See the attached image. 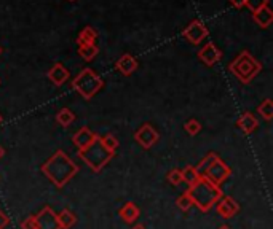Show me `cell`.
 Listing matches in <instances>:
<instances>
[{
	"label": "cell",
	"instance_id": "cell-1",
	"mask_svg": "<svg viewBox=\"0 0 273 229\" xmlns=\"http://www.w3.org/2000/svg\"><path fill=\"white\" fill-rule=\"evenodd\" d=\"M42 172L56 188H64L79 173V166L62 150H56L42 166Z\"/></svg>",
	"mask_w": 273,
	"mask_h": 229
},
{
	"label": "cell",
	"instance_id": "cell-2",
	"mask_svg": "<svg viewBox=\"0 0 273 229\" xmlns=\"http://www.w3.org/2000/svg\"><path fill=\"white\" fill-rule=\"evenodd\" d=\"M187 193L193 202V206H197L201 212H210L216 206V202L222 197L220 186L211 183L204 177H200L197 183L189 186Z\"/></svg>",
	"mask_w": 273,
	"mask_h": 229
},
{
	"label": "cell",
	"instance_id": "cell-3",
	"mask_svg": "<svg viewBox=\"0 0 273 229\" xmlns=\"http://www.w3.org/2000/svg\"><path fill=\"white\" fill-rule=\"evenodd\" d=\"M262 64L259 62L249 51H241L240 55L229 64V72L235 75L243 85H249L261 73Z\"/></svg>",
	"mask_w": 273,
	"mask_h": 229
},
{
	"label": "cell",
	"instance_id": "cell-4",
	"mask_svg": "<svg viewBox=\"0 0 273 229\" xmlns=\"http://www.w3.org/2000/svg\"><path fill=\"white\" fill-rule=\"evenodd\" d=\"M102 86H104V80L93 69H83L72 80V88L75 89V92H79L86 100L93 99L102 89Z\"/></svg>",
	"mask_w": 273,
	"mask_h": 229
},
{
	"label": "cell",
	"instance_id": "cell-5",
	"mask_svg": "<svg viewBox=\"0 0 273 229\" xmlns=\"http://www.w3.org/2000/svg\"><path fill=\"white\" fill-rule=\"evenodd\" d=\"M115 155L107 151L106 148L101 145L99 140H96L91 146H88L86 150L79 151V158L83 161V163L93 170V172H101L104 167L107 166L109 161L113 158Z\"/></svg>",
	"mask_w": 273,
	"mask_h": 229
},
{
	"label": "cell",
	"instance_id": "cell-6",
	"mask_svg": "<svg viewBox=\"0 0 273 229\" xmlns=\"http://www.w3.org/2000/svg\"><path fill=\"white\" fill-rule=\"evenodd\" d=\"M230 175H232V169L224 163L222 159L219 158L216 163L201 175V177H204V179L210 180L211 183L220 186V185H222V183L230 177Z\"/></svg>",
	"mask_w": 273,
	"mask_h": 229
},
{
	"label": "cell",
	"instance_id": "cell-7",
	"mask_svg": "<svg viewBox=\"0 0 273 229\" xmlns=\"http://www.w3.org/2000/svg\"><path fill=\"white\" fill-rule=\"evenodd\" d=\"M134 140L144 148V150H149V148H152L160 140V134L150 123H146L134 132Z\"/></svg>",
	"mask_w": 273,
	"mask_h": 229
},
{
	"label": "cell",
	"instance_id": "cell-8",
	"mask_svg": "<svg viewBox=\"0 0 273 229\" xmlns=\"http://www.w3.org/2000/svg\"><path fill=\"white\" fill-rule=\"evenodd\" d=\"M182 35H184L192 45H200L203 40L210 35V31H208V28L201 21L195 19L187 26L184 31H182Z\"/></svg>",
	"mask_w": 273,
	"mask_h": 229
},
{
	"label": "cell",
	"instance_id": "cell-9",
	"mask_svg": "<svg viewBox=\"0 0 273 229\" xmlns=\"http://www.w3.org/2000/svg\"><path fill=\"white\" fill-rule=\"evenodd\" d=\"M99 137L101 136H98L96 132H93L89 128H82V129H79L77 131L74 136H72V142H74V145L79 148V151H83V150H86L88 146H91L93 145L96 140H99Z\"/></svg>",
	"mask_w": 273,
	"mask_h": 229
},
{
	"label": "cell",
	"instance_id": "cell-10",
	"mask_svg": "<svg viewBox=\"0 0 273 229\" xmlns=\"http://www.w3.org/2000/svg\"><path fill=\"white\" fill-rule=\"evenodd\" d=\"M216 210L222 218H232L240 212V204L230 196H222L216 202Z\"/></svg>",
	"mask_w": 273,
	"mask_h": 229
},
{
	"label": "cell",
	"instance_id": "cell-11",
	"mask_svg": "<svg viewBox=\"0 0 273 229\" xmlns=\"http://www.w3.org/2000/svg\"><path fill=\"white\" fill-rule=\"evenodd\" d=\"M35 221H37V229H59L56 213L48 206L35 215Z\"/></svg>",
	"mask_w": 273,
	"mask_h": 229
},
{
	"label": "cell",
	"instance_id": "cell-12",
	"mask_svg": "<svg viewBox=\"0 0 273 229\" xmlns=\"http://www.w3.org/2000/svg\"><path fill=\"white\" fill-rule=\"evenodd\" d=\"M198 58L200 61L208 65V67H213L216 62H219L222 59V51H220L213 42H208L200 51H198Z\"/></svg>",
	"mask_w": 273,
	"mask_h": 229
},
{
	"label": "cell",
	"instance_id": "cell-13",
	"mask_svg": "<svg viewBox=\"0 0 273 229\" xmlns=\"http://www.w3.org/2000/svg\"><path fill=\"white\" fill-rule=\"evenodd\" d=\"M47 77H48V80H50V82L53 83L55 86H62V85L69 80L71 73H69V70H67L61 62H56V64L47 72Z\"/></svg>",
	"mask_w": 273,
	"mask_h": 229
},
{
	"label": "cell",
	"instance_id": "cell-14",
	"mask_svg": "<svg viewBox=\"0 0 273 229\" xmlns=\"http://www.w3.org/2000/svg\"><path fill=\"white\" fill-rule=\"evenodd\" d=\"M138 67H139V64H138L136 58H133L131 55H128V53H125V55L115 64V69L119 70L123 77L133 75L138 70Z\"/></svg>",
	"mask_w": 273,
	"mask_h": 229
},
{
	"label": "cell",
	"instance_id": "cell-15",
	"mask_svg": "<svg viewBox=\"0 0 273 229\" xmlns=\"http://www.w3.org/2000/svg\"><path fill=\"white\" fill-rule=\"evenodd\" d=\"M237 126L241 129V132L244 134V136H249V134H253L257 126H259V119L251 113V112H246L243 113L238 121H237Z\"/></svg>",
	"mask_w": 273,
	"mask_h": 229
},
{
	"label": "cell",
	"instance_id": "cell-16",
	"mask_svg": "<svg viewBox=\"0 0 273 229\" xmlns=\"http://www.w3.org/2000/svg\"><path fill=\"white\" fill-rule=\"evenodd\" d=\"M253 21L259 26L261 29L270 28V24L273 22V11L268 5L262 7L261 10H257L253 13Z\"/></svg>",
	"mask_w": 273,
	"mask_h": 229
},
{
	"label": "cell",
	"instance_id": "cell-17",
	"mask_svg": "<svg viewBox=\"0 0 273 229\" xmlns=\"http://www.w3.org/2000/svg\"><path fill=\"white\" fill-rule=\"evenodd\" d=\"M119 215H120L125 223H134L139 218L141 210H139V207L134 204V202L129 200V202H125L123 207L119 210Z\"/></svg>",
	"mask_w": 273,
	"mask_h": 229
},
{
	"label": "cell",
	"instance_id": "cell-18",
	"mask_svg": "<svg viewBox=\"0 0 273 229\" xmlns=\"http://www.w3.org/2000/svg\"><path fill=\"white\" fill-rule=\"evenodd\" d=\"M56 220H58L59 229H71L77 224V215L69 209H64L56 215Z\"/></svg>",
	"mask_w": 273,
	"mask_h": 229
},
{
	"label": "cell",
	"instance_id": "cell-19",
	"mask_svg": "<svg viewBox=\"0 0 273 229\" xmlns=\"http://www.w3.org/2000/svg\"><path fill=\"white\" fill-rule=\"evenodd\" d=\"M96 40H98V31L91 28V26H86V28H83L82 32L79 34L77 43H79V46H82V45H96Z\"/></svg>",
	"mask_w": 273,
	"mask_h": 229
},
{
	"label": "cell",
	"instance_id": "cell-20",
	"mask_svg": "<svg viewBox=\"0 0 273 229\" xmlns=\"http://www.w3.org/2000/svg\"><path fill=\"white\" fill-rule=\"evenodd\" d=\"M75 121V115L72 110L69 109H61L58 113H56V123L61 124L62 128H69L72 123Z\"/></svg>",
	"mask_w": 273,
	"mask_h": 229
},
{
	"label": "cell",
	"instance_id": "cell-21",
	"mask_svg": "<svg viewBox=\"0 0 273 229\" xmlns=\"http://www.w3.org/2000/svg\"><path fill=\"white\" fill-rule=\"evenodd\" d=\"M180 173H182V182H186L189 186H192V185H195L198 180H200V172L195 169L193 166H187L184 170H180Z\"/></svg>",
	"mask_w": 273,
	"mask_h": 229
},
{
	"label": "cell",
	"instance_id": "cell-22",
	"mask_svg": "<svg viewBox=\"0 0 273 229\" xmlns=\"http://www.w3.org/2000/svg\"><path fill=\"white\" fill-rule=\"evenodd\" d=\"M257 113L261 115L265 121H271V118H273V100L264 99L261 102V105L257 107Z\"/></svg>",
	"mask_w": 273,
	"mask_h": 229
},
{
	"label": "cell",
	"instance_id": "cell-23",
	"mask_svg": "<svg viewBox=\"0 0 273 229\" xmlns=\"http://www.w3.org/2000/svg\"><path fill=\"white\" fill-rule=\"evenodd\" d=\"M99 142H101V145L106 148L107 151H110L113 155L117 151V148H119V139H117L113 134H106V136L99 137Z\"/></svg>",
	"mask_w": 273,
	"mask_h": 229
},
{
	"label": "cell",
	"instance_id": "cell-24",
	"mask_svg": "<svg viewBox=\"0 0 273 229\" xmlns=\"http://www.w3.org/2000/svg\"><path fill=\"white\" fill-rule=\"evenodd\" d=\"M217 159H219V156H217L216 153H213V151H211V153H208V155H206V156L200 161L198 166L195 167V169H197V170L200 172V175H203L208 169H210V167L216 163Z\"/></svg>",
	"mask_w": 273,
	"mask_h": 229
},
{
	"label": "cell",
	"instance_id": "cell-25",
	"mask_svg": "<svg viewBox=\"0 0 273 229\" xmlns=\"http://www.w3.org/2000/svg\"><path fill=\"white\" fill-rule=\"evenodd\" d=\"M98 53H99V49H98L96 45H82V46H79V55L85 61H93L98 56Z\"/></svg>",
	"mask_w": 273,
	"mask_h": 229
},
{
	"label": "cell",
	"instance_id": "cell-26",
	"mask_svg": "<svg viewBox=\"0 0 273 229\" xmlns=\"http://www.w3.org/2000/svg\"><path fill=\"white\" fill-rule=\"evenodd\" d=\"M176 206L182 210V212H189L192 207H193V202L189 196V193L186 191L184 194H180L177 199H176Z\"/></svg>",
	"mask_w": 273,
	"mask_h": 229
},
{
	"label": "cell",
	"instance_id": "cell-27",
	"mask_svg": "<svg viewBox=\"0 0 273 229\" xmlns=\"http://www.w3.org/2000/svg\"><path fill=\"white\" fill-rule=\"evenodd\" d=\"M184 129L187 131V134H190V136H197V134L201 131V123L195 119V118H192L184 124Z\"/></svg>",
	"mask_w": 273,
	"mask_h": 229
},
{
	"label": "cell",
	"instance_id": "cell-28",
	"mask_svg": "<svg viewBox=\"0 0 273 229\" xmlns=\"http://www.w3.org/2000/svg\"><path fill=\"white\" fill-rule=\"evenodd\" d=\"M265 5H268V0H244V7H248L251 13L261 10Z\"/></svg>",
	"mask_w": 273,
	"mask_h": 229
},
{
	"label": "cell",
	"instance_id": "cell-29",
	"mask_svg": "<svg viewBox=\"0 0 273 229\" xmlns=\"http://www.w3.org/2000/svg\"><path fill=\"white\" fill-rule=\"evenodd\" d=\"M166 179H168V182H170L173 186H179L182 183V173H180L179 169H173V170L168 172Z\"/></svg>",
	"mask_w": 273,
	"mask_h": 229
},
{
	"label": "cell",
	"instance_id": "cell-30",
	"mask_svg": "<svg viewBox=\"0 0 273 229\" xmlns=\"http://www.w3.org/2000/svg\"><path fill=\"white\" fill-rule=\"evenodd\" d=\"M21 229H37V221H35V215H29L28 218L22 220Z\"/></svg>",
	"mask_w": 273,
	"mask_h": 229
},
{
	"label": "cell",
	"instance_id": "cell-31",
	"mask_svg": "<svg viewBox=\"0 0 273 229\" xmlns=\"http://www.w3.org/2000/svg\"><path fill=\"white\" fill-rule=\"evenodd\" d=\"M8 224H10V218H8V215H7L5 212L0 210V229H5Z\"/></svg>",
	"mask_w": 273,
	"mask_h": 229
},
{
	"label": "cell",
	"instance_id": "cell-32",
	"mask_svg": "<svg viewBox=\"0 0 273 229\" xmlns=\"http://www.w3.org/2000/svg\"><path fill=\"white\" fill-rule=\"evenodd\" d=\"M229 2H230L232 7H235V8H238V10L244 7V0H229Z\"/></svg>",
	"mask_w": 273,
	"mask_h": 229
},
{
	"label": "cell",
	"instance_id": "cell-33",
	"mask_svg": "<svg viewBox=\"0 0 273 229\" xmlns=\"http://www.w3.org/2000/svg\"><path fill=\"white\" fill-rule=\"evenodd\" d=\"M4 156H5V150H4V146L0 145V159H2Z\"/></svg>",
	"mask_w": 273,
	"mask_h": 229
},
{
	"label": "cell",
	"instance_id": "cell-34",
	"mask_svg": "<svg viewBox=\"0 0 273 229\" xmlns=\"http://www.w3.org/2000/svg\"><path fill=\"white\" fill-rule=\"evenodd\" d=\"M133 229H146V227H144V226H142V224H136V226H134Z\"/></svg>",
	"mask_w": 273,
	"mask_h": 229
},
{
	"label": "cell",
	"instance_id": "cell-35",
	"mask_svg": "<svg viewBox=\"0 0 273 229\" xmlns=\"http://www.w3.org/2000/svg\"><path fill=\"white\" fill-rule=\"evenodd\" d=\"M217 229H230V226H227V224H224V226H220V227H217Z\"/></svg>",
	"mask_w": 273,
	"mask_h": 229
},
{
	"label": "cell",
	"instance_id": "cell-36",
	"mask_svg": "<svg viewBox=\"0 0 273 229\" xmlns=\"http://www.w3.org/2000/svg\"><path fill=\"white\" fill-rule=\"evenodd\" d=\"M2 121H4V118H2V115H0V124H2Z\"/></svg>",
	"mask_w": 273,
	"mask_h": 229
},
{
	"label": "cell",
	"instance_id": "cell-37",
	"mask_svg": "<svg viewBox=\"0 0 273 229\" xmlns=\"http://www.w3.org/2000/svg\"><path fill=\"white\" fill-rule=\"evenodd\" d=\"M2 51H4V49H2V46H0V55H2Z\"/></svg>",
	"mask_w": 273,
	"mask_h": 229
},
{
	"label": "cell",
	"instance_id": "cell-38",
	"mask_svg": "<svg viewBox=\"0 0 273 229\" xmlns=\"http://www.w3.org/2000/svg\"><path fill=\"white\" fill-rule=\"evenodd\" d=\"M69 2H75V0H69Z\"/></svg>",
	"mask_w": 273,
	"mask_h": 229
}]
</instances>
